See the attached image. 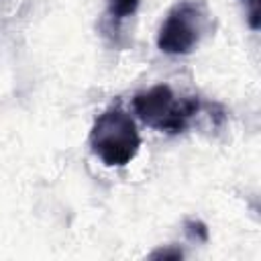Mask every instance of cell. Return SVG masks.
Segmentation results:
<instances>
[{"label":"cell","mask_w":261,"mask_h":261,"mask_svg":"<svg viewBox=\"0 0 261 261\" xmlns=\"http://www.w3.org/2000/svg\"><path fill=\"white\" fill-rule=\"evenodd\" d=\"M90 147L104 165L122 167L135 159L141 137L133 116L118 104L104 110L90 130Z\"/></svg>","instance_id":"obj_1"},{"label":"cell","mask_w":261,"mask_h":261,"mask_svg":"<svg viewBox=\"0 0 261 261\" xmlns=\"http://www.w3.org/2000/svg\"><path fill=\"white\" fill-rule=\"evenodd\" d=\"M135 114L151 128L165 133H181L188 120L200 110L198 98L179 100L167 84H157L133 98Z\"/></svg>","instance_id":"obj_2"},{"label":"cell","mask_w":261,"mask_h":261,"mask_svg":"<svg viewBox=\"0 0 261 261\" xmlns=\"http://www.w3.org/2000/svg\"><path fill=\"white\" fill-rule=\"evenodd\" d=\"M202 27V6L194 0H184L163 20L157 35V47L167 55H186L196 49Z\"/></svg>","instance_id":"obj_3"},{"label":"cell","mask_w":261,"mask_h":261,"mask_svg":"<svg viewBox=\"0 0 261 261\" xmlns=\"http://www.w3.org/2000/svg\"><path fill=\"white\" fill-rule=\"evenodd\" d=\"M141 0H108V14L116 20L128 18L137 12Z\"/></svg>","instance_id":"obj_4"},{"label":"cell","mask_w":261,"mask_h":261,"mask_svg":"<svg viewBox=\"0 0 261 261\" xmlns=\"http://www.w3.org/2000/svg\"><path fill=\"white\" fill-rule=\"evenodd\" d=\"M186 232L192 241H202L204 243L208 239V228L200 220H188L186 222Z\"/></svg>","instance_id":"obj_5"},{"label":"cell","mask_w":261,"mask_h":261,"mask_svg":"<svg viewBox=\"0 0 261 261\" xmlns=\"http://www.w3.org/2000/svg\"><path fill=\"white\" fill-rule=\"evenodd\" d=\"M245 2V8H247V20H249V27L253 31L259 29L261 24V12H259V0H243Z\"/></svg>","instance_id":"obj_6"},{"label":"cell","mask_w":261,"mask_h":261,"mask_svg":"<svg viewBox=\"0 0 261 261\" xmlns=\"http://www.w3.org/2000/svg\"><path fill=\"white\" fill-rule=\"evenodd\" d=\"M151 257H163V259H169V257H173V259H181L184 257V253L181 251H171V249H159V251H155Z\"/></svg>","instance_id":"obj_7"}]
</instances>
